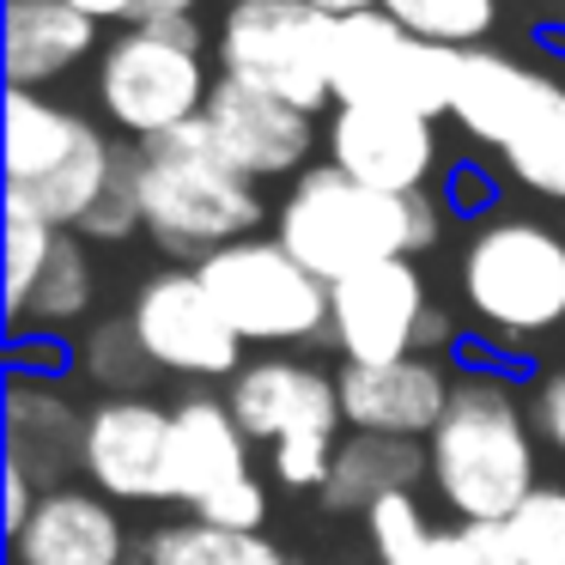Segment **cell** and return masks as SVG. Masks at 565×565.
<instances>
[{
  "label": "cell",
  "mask_w": 565,
  "mask_h": 565,
  "mask_svg": "<svg viewBox=\"0 0 565 565\" xmlns=\"http://www.w3.org/2000/svg\"><path fill=\"white\" fill-rule=\"evenodd\" d=\"M438 225L444 207L431 195H377L334 164H310L274 207V237L322 286H341L383 262H414L438 244Z\"/></svg>",
  "instance_id": "obj_1"
},
{
  "label": "cell",
  "mask_w": 565,
  "mask_h": 565,
  "mask_svg": "<svg viewBox=\"0 0 565 565\" xmlns=\"http://www.w3.org/2000/svg\"><path fill=\"white\" fill-rule=\"evenodd\" d=\"M431 487L462 523H504L535 480V431H529V407L516 383L499 371H462L450 390L438 431L426 438Z\"/></svg>",
  "instance_id": "obj_2"
},
{
  "label": "cell",
  "mask_w": 565,
  "mask_h": 565,
  "mask_svg": "<svg viewBox=\"0 0 565 565\" xmlns=\"http://www.w3.org/2000/svg\"><path fill=\"white\" fill-rule=\"evenodd\" d=\"M262 195L244 171L220 159L201 140V128H177V135L140 147V232L177 262H207L220 249L244 244L262 220Z\"/></svg>",
  "instance_id": "obj_3"
},
{
  "label": "cell",
  "mask_w": 565,
  "mask_h": 565,
  "mask_svg": "<svg viewBox=\"0 0 565 565\" xmlns=\"http://www.w3.org/2000/svg\"><path fill=\"white\" fill-rule=\"evenodd\" d=\"M213 86L207 55H201L195 19H159V25H128L122 38L104 43L98 55V110L128 135V147H152V140L189 128L207 110Z\"/></svg>",
  "instance_id": "obj_4"
},
{
  "label": "cell",
  "mask_w": 565,
  "mask_h": 565,
  "mask_svg": "<svg viewBox=\"0 0 565 565\" xmlns=\"http://www.w3.org/2000/svg\"><path fill=\"white\" fill-rule=\"evenodd\" d=\"M456 280L480 334L535 341L565 322V237L535 220H480Z\"/></svg>",
  "instance_id": "obj_5"
},
{
  "label": "cell",
  "mask_w": 565,
  "mask_h": 565,
  "mask_svg": "<svg viewBox=\"0 0 565 565\" xmlns=\"http://www.w3.org/2000/svg\"><path fill=\"white\" fill-rule=\"evenodd\" d=\"M334 25L341 19L317 13L305 0L232 7L220 19V38H213L220 79L268 92L305 116L334 110Z\"/></svg>",
  "instance_id": "obj_6"
},
{
  "label": "cell",
  "mask_w": 565,
  "mask_h": 565,
  "mask_svg": "<svg viewBox=\"0 0 565 565\" xmlns=\"http://www.w3.org/2000/svg\"><path fill=\"white\" fill-rule=\"evenodd\" d=\"M195 274L244 341L256 347L329 341V286L280 237H244V244L207 256Z\"/></svg>",
  "instance_id": "obj_7"
},
{
  "label": "cell",
  "mask_w": 565,
  "mask_h": 565,
  "mask_svg": "<svg viewBox=\"0 0 565 565\" xmlns=\"http://www.w3.org/2000/svg\"><path fill=\"white\" fill-rule=\"evenodd\" d=\"M462 50L402 31L390 13H353L334 25V104H390L426 122L450 116Z\"/></svg>",
  "instance_id": "obj_8"
},
{
  "label": "cell",
  "mask_w": 565,
  "mask_h": 565,
  "mask_svg": "<svg viewBox=\"0 0 565 565\" xmlns=\"http://www.w3.org/2000/svg\"><path fill=\"white\" fill-rule=\"evenodd\" d=\"M128 322H135L147 359L171 377L232 383L244 371V334L225 322V310L213 305V292L201 286L195 268H164L152 280H140Z\"/></svg>",
  "instance_id": "obj_9"
},
{
  "label": "cell",
  "mask_w": 565,
  "mask_h": 565,
  "mask_svg": "<svg viewBox=\"0 0 565 565\" xmlns=\"http://www.w3.org/2000/svg\"><path fill=\"white\" fill-rule=\"evenodd\" d=\"M431 286L419 262H383L329 286V347L347 365H395L419 359V334L431 317Z\"/></svg>",
  "instance_id": "obj_10"
},
{
  "label": "cell",
  "mask_w": 565,
  "mask_h": 565,
  "mask_svg": "<svg viewBox=\"0 0 565 565\" xmlns=\"http://www.w3.org/2000/svg\"><path fill=\"white\" fill-rule=\"evenodd\" d=\"M329 164L377 195H426L438 171V122L390 104H334L322 122Z\"/></svg>",
  "instance_id": "obj_11"
},
{
  "label": "cell",
  "mask_w": 565,
  "mask_h": 565,
  "mask_svg": "<svg viewBox=\"0 0 565 565\" xmlns=\"http://www.w3.org/2000/svg\"><path fill=\"white\" fill-rule=\"evenodd\" d=\"M164 468H171V407L152 395H98L86 407L79 438V475L92 492L122 504H159Z\"/></svg>",
  "instance_id": "obj_12"
},
{
  "label": "cell",
  "mask_w": 565,
  "mask_h": 565,
  "mask_svg": "<svg viewBox=\"0 0 565 565\" xmlns=\"http://www.w3.org/2000/svg\"><path fill=\"white\" fill-rule=\"evenodd\" d=\"M195 128L232 171L249 177V183H268V177H292L298 183V177L310 171L317 140H322L317 116L268 98V92L237 86V79H220V86H213V98H207V110L195 116Z\"/></svg>",
  "instance_id": "obj_13"
},
{
  "label": "cell",
  "mask_w": 565,
  "mask_h": 565,
  "mask_svg": "<svg viewBox=\"0 0 565 565\" xmlns=\"http://www.w3.org/2000/svg\"><path fill=\"white\" fill-rule=\"evenodd\" d=\"M225 407L237 414L249 444H286L305 431H329L341 438V377L305 365V359H249L232 383H225Z\"/></svg>",
  "instance_id": "obj_14"
},
{
  "label": "cell",
  "mask_w": 565,
  "mask_h": 565,
  "mask_svg": "<svg viewBox=\"0 0 565 565\" xmlns=\"http://www.w3.org/2000/svg\"><path fill=\"white\" fill-rule=\"evenodd\" d=\"M456 377L438 359H395V365H341V419L353 431L426 444L450 407Z\"/></svg>",
  "instance_id": "obj_15"
},
{
  "label": "cell",
  "mask_w": 565,
  "mask_h": 565,
  "mask_svg": "<svg viewBox=\"0 0 565 565\" xmlns=\"http://www.w3.org/2000/svg\"><path fill=\"white\" fill-rule=\"evenodd\" d=\"M249 468V438L220 395H183L171 407V468H164V504H189V516L225 492Z\"/></svg>",
  "instance_id": "obj_16"
},
{
  "label": "cell",
  "mask_w": 565,
  "mask_h": 565,
  "mask_svg": "<svg viewBox=\"0 0 565 565\" xmlns=\"http://www.w3.org/2000/svg\"><path fill=\"white\" fill-rule=\"evenodd\" d=\"M13 565H128V529L104 492L55 487L13 535Z\"/></svg>",
  "instance_id": "obj_17"
},
{
  "label": "cell",
  "mask_w": 565,
  "mask_h": 565,
  "mask_svg": "<svg viewBox=\"0 0 565 565\" xmlns=\"http://www.w3.org/2000/svg\"><path fill=\"white\" fill-rule=\"evenodd\" d=\"M86 414L43 371H7V462L25 468L38 492H55L67 468H79Z\"/></svg>",
  "instance_id": "obj_18"
},
{
  "label": "cell",
  "mask_w": 565,
  "mask_h": 565,
  "mask_svg": "<svg viewBox=\"0 0 565 565\" xmlns=\"http://www.w3.org/2000/svg\"><path fill=\"white\" fill-rule=\"evenodd\" d=\"M92 50H98V25L67 0H7V79L19 92L74 74Z\"/></svg>",
  "instance_id": "obj_19"
},
{
  "label": "cell",
  "mask_w": 565,
  "mask_h": 565,
  "mask_svg": "<svg viewBox=\"0 0 565 565\" xmlns=\"http://www.w3.org/2000/svg\"><path fill=\"white\" fill-rule=\"evenodd\" d=\"M541 92V67H523L516 55L504 50H462V79H456V104L450 116L462 122L468 140L480 147H511V135L523 128L529 104Z\"/></svg>",
  "instance_id": "obj_20"
},
{
  "label": "cell",
  "mask_w": 565,
  "mask_h": 565,
  "mask_svg": "<svg viewBox=\"0 0 565 565\" xmlns=\"http://www.w3.org/2000/svg\"><path fill=\"white\" fill-rule=\"evenodd\" d=\"M98 140V122L50 104L43 92H7V189H38Z\"/></svg>",
  "instance_id": "obj_21"
},
{
  "label": "cell",
  "mask_w": 565,
  "mask_h": 565,
  "mask_svg": "<svg viewBox=\"0 0 565 565\" xmlns=\"http://www.w3.org/2000/svg\"><path fill=\"white\" fill-rule=\"evenodd\" d=\"M426 475H431L426 444H414V438H377V431H353V438H341V450H334L329 487H322L317 499L329 504L334 516H341V511H359V516H365L371 504L395 499V492H414Z\"/></svg>",
  "instance_id": "obj_22"
},
{
  "label": "cell",
  "mask_w": 565,
  "mask_h": 565,
  "mask_svg": "<svg viewBox=\"0 0 565 565\" xmlns=\"http://www.w3.org/2000/svg\"><path fill=\"white\" fill-rule=\"evenodd\" d=\"M92 286L98 280H92V262H86V237L62 232L50 249V262H43V274H38V286L7 310L13 341H25V334H43V341H50L55 329H74L92 310Z\"/></svg>",
  "instance_id": "obj_23"
},
{
  "label": "cell",
  "mask_w": 565,
  "mask_h": 565,
  "mask_svg": "<svg viewBox=\"0 0 565 565\" xmlns=\"http://www.w3.org/2000/svg\"><path fill=\"white\" fill-rule=\"evenodd\" d=\"M504 171L541 201H565V86L541 74V92L529 104L523 128L504 147Z\"/></svg>",
  "instance_id": "obj_24"
},
{
  "label": "cell",
  "mask_w": 565,
  "mask_h": 565,
  "mask_svg": "<svg viewBox=\"0 0 565 565\" xmlns=\"http://www.w3.org/2000/svg\"><path fill=\"white\" fill-rule=\"evenodd\" d=\"M365 535L377 565H456V529H431L426 504L414 492L371 504L365 511Z\"/></svg>",
  "instance_id": "obj_25"
},
{
  "label": "cell",
  "mask_w": 565,
  "mask_h": 565,
  "mask_svg": "<svg viewBox=\"0 0 565 565\" xmlns=\"http://www.w3.org/2000/svg\"><path fill=\"white\" fill-rule=\"evenodd\" d=\"M147 565H292V559L268 535H225V529L183 516V523L152 529Z\"/></svg>",
  "instance_id": "obj_26"
},
{
  "label": "cell",
  "mask_w": 565,
  "mask_h": 565,
  "mask_svg": "<svg viewBox=\"0 0 565 565\" xmlns=\"http://www.w3.org/2000/svg\"><path fill=\"white\" fill-rule=\"evenodd\" d=\"M383 13L444 50H480L499 25V0H383Z\"/></svg>",
  "instance_id": "obj_27"
},
{
  "label": "cell",
  "mask_w": 565,
  "mask_h": 565,
  "mask_svg": "<svg viewBox=\"0 0 565 565\" xmlns=\"http://www.w3.org/2000/svg\"><path fill=\"white\" fill-rule=\"evenodd\" d=\"M79 371H86V383H98V395H147V383L159 365L147 359L135 322L116 317V322H98V329L79 341Z\"/></svg>",
  "instance_id": "obj_28"
},
{
  "label": "cell",
  "mask_w": 565,
  "mask_h": 565,
  "mask_svg": "<svg viewBox=\"0 0 565 565\" xmlns=\"http://www.w3.org/2000/svg\"><path fill=\"white\" fill-rule=\"evenodd\" d=\"M511 547L516 565H565V487H535L511 516Z\"/></svg>",
  "instance_id": "obj_29"
},
{
  "label": "cell",
  "mask_w": 565,
  "mask_h": 565,
  "mask_svg": "<svg viewBox=\"0 0 565 565\" xmlns=\"http://www.w3.org/2000/svg\"><path fill=\"white\" fill-rule=\"evenodd\" d=\"M128 232H140V147H122L98 207L79 225V237H98V244H122Z\"/></svg>",
  "instance_id": "obj_30"
},
{
  "label": "cell",
  "mask_w": 565,
  "mask_h": 565,
  "mask_svg": "<svg viewBox=\"0 0 565 565\" xmlns=\"http://www.w3.org/2000/svg\"><path fill=\"white\" fill-rule=\"evenodd\" d=\"M55 237H62L55 225L25 220V213H7V310L38 286V274H43V262H50Z\"/></svg>",
  "instance_id": "obj_31"
},
{
  "label": "cell",
  "mask_w": 565,
  "mask_h": 565,
  "mask_svg": "<svg viewBox=\"0 0 565 565\" xmlns=\"http://www.w3.org/2000/svg\"><path fill=\"white\" fill-rule=\"evenodd\" d=\"M195 523L225 529V535H262V523H268V487H262V475H244L225 492H213L195 511Z\"/></svg>",
  "instance_id": "obj_32"
},
{
  "label": "cell",
  "mask_w": 565,
  "mask_h": 565,
  "mask_svg": "<svg viewBox=\"0 0 565 565\" xmlns=\"http://www.w3.org/2000/svg\"><path fill=\"white\" fill-rule=\"evenodd\" d=\"M456 565H516L504 523H456Z\"/></svg>",
  "instance_id": "obj_33"
},
{
  "label": "cell",
  "mask_w": 565,
  "mask_h": 565,
  "mask_svg": "<svg viewBox=\"0 0 565 565\" xmlns=\"http://www.w3.org/2000/svg\"><path fill=\"white\" fill-rule=\"evenodd\" d=\"M535 419H541V438H547L553 450L565 456V371L535 390Z\"/></svg>",
  "instance_id": "obj_34"
},
{
  "label": "cell",
  "mask_w": 565,
  "mask_h": 565,
  "mask_svg": "<svg viewBox=\"0 0 565 565\" xmlns=\"http://www.w3.org/2000/svg\"><path fill=\"white\" fill-rule=\"evenodd\" d=\"M74 13H86L92 25H104V19H122V25H135V13H140V0H67Z\"/></svg>",
  "instance_id": "obj_35"
},
{
  "label": "cell",
  "mask_w": 565,
  "mask_h": 565,
  "mask_svg": "<svg viewBox=\"0 0 565 565\" xmlns=\"http://www.w3.org/2000/svg\"><path fill=\"white\" fill-rule=\"evenodd\" d=\"M195 13V0H140L135 25H159V19H189Z\"/></svg>",
  "instance_id": "obj_36"
},
{
  "label": "cell",
  "mask_w": 565,
  "mask_h": 565,
  "mask_svg": "<svg viewBox=\"0 0 565 565\" xmlns=\"http://www.w3.org/2000/svg\"><path fill=\"white\" fill-rule=\"evenodd\" d=\"M305 7H317V13H329V19H353V13H383V0H305Z\"/></svg>",
  "instance_id": "obj_37"
},
{
  "label": "cell",
  "mask_w": 565,
  "mask_h": 565,
  "mask_svg": "<svg viewBox=\"0 0 565 565\" xmlns=\"http://www.w3.org/2000/svg\"><path fill=\"white\" fill-rule=\"evenodd\" d=\"M468 201H475L480 213H487V201H492V183H480L475 171H462V177H456V207H468Z\"/></svg>",
  "instance_id": "obj_38"
},
{
  "label": "cell",
  "mask_w": 565,
  "mask_h": 565,
  "mask_svg": "<svg viewBox=\"0 0 565 565\" xmlns=\"http://www.w3.org/2000/svg\"><path fill=\"white\" fill-rule=\"evenodd\" d=\"M232 7H262V0H225V13H232Z\"/></svg>",
  "instance_id": "obj_39"
},
{
  "label": "cell",
  "mask_w": 565,
  "mask_h": 565,
  "mask_svg": "<svg viewBox=\"0 0 565 565\" xmlns=\"http://www.w3.org/2000/svg\"><path fill=\"white\" fill-rule=\"evenodd\" d=\"M529 7H553V0H529Z\"/></svg>",
  "instance_id": "obj_40"
}]
</instances>
